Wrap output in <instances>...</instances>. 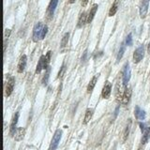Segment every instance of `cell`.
Wrapping results in <instances>:
<instances>
[{"label": "cell", "instance_id": "cell-1", "mask_svg": "<svg viewBox=\"0 0 150 150\" xmlns=\"http://www.w3.org/2000/svg\"><path fill=\"white\" fill-rule=\"evenodd\" d=\"M51 57H52V52L49 51L47 52V54L45 56H42L40 58L39 60V63L37 65V68H36V74L38 73H40V71L42 70H47L49 68V64H50V61H51Z\"/></svg>", "mask_w": 150, "mask_h": 150}, {"label": "cell", "instance_id": "cell-2", "mask_svg": "<svg viewBox=\"0 0 150 150\" xmlns=\"http://www.w3.org/2000/svg\"><path fill=\"white\" fill-rule=\"evenodd\" d=\"M61 136H62V131H61V129H56L54 136H53V139H52V142H51L49 150H56L57 146H58V145H59L60 140H61Z\"/></svg>", "mask_w": 150, "mask_h": 150}, {"label": "cell", "instance_id": "cell-3", "mask_svg": "<svg viewBox=\"0 0 150 150\" xmlns=\"http://www.w3.org/2000/svg\"><path fill=\"white\" fill-rule=\"evenodd\" d=\"M144 56H145V46L141 45L134 51V53H133V62L135 64L141 62V61L143 60V58H144Z\"/></svg>", "mask_w": 150, "mask_h": 150}, {"label": "cell", "instance_id": "cell-4", "mask_svg": "<svg viewBox=\"0 0 150 150\" xmlns=\"http://www.w3.org/2000/svg\"><path fill=\"white\" fill-rule=\"evenodd\" d=\"M14 86H15V78L13 76H9V79L6 84V88H5L6 97L11 96L13 89H14Z\"/></svg>", "mask_w": 150, "mask_h": 150}, {"label": "cell", "instance_id": "cell-5", "mask_svg": "<svg viewBox=\"0 0 150 150\" xmlns=\"http://www.w3.org/2000/svg\"><path fill=\"white\" fill-rule=\"evenodd\" d=\"M44 25L42 23H38L37 25L34 26V29H33V40L35 42H39L40 40V35H42V28H43Z\"/></svg>", "mask_w": 150, "mask_h": 150}, {"label": "cell", "instance_id": "cell-6", "mask_svg": "<svg viewBox=\"0 0 150 150\" xmlns=\"http://www.w3.org/2000/svg\"><path fill=\"white\" fill-rule=\"evenodd\" d=\"M111 93H112V83L111 82L107 81L105 83L103 88H102V91H101V97L107 100V98H110L111 96Z\"/></svg>", "mask_w": 150, "mask_h": 150}, {"label": "cell", "instance_id": "cell-7", "mask_svg": "<svg viewBox=\"0 0 150 150\" xmlns=\"http://www.w3.org/2000/svg\"><path fill=\"white\" fill-rule=\"evenodd\" d=\"M149 2H150V0H143L142 4L140 6V16H141V18L143 19L145 18L146 14H147Z\"/></svg>", "mask_w": 150, "mask_h": 150}, {"label": "cell", "instance_id": "cell-8", "mask_svg": "<svg viewBox=\"0 0 150 150\" xmlns=\"http://www.w3.org/2000/svg\"><path fill=\"white\" fill-rule=\"evenodd\" d=\"M129 79H131V68H129V64L128 62L126 63L123 70V84L125 86H127Z\"/></svg>", "mask_w": 150, "mask_h": 150}, {"label": "cell", "instance_id": "cell-9", "mask_svg": "<svg viewBox=\"0 0 150 150\" xmlns=\"http://www.w3.org/2000/svg\"><path fill=\"white\" fill-rule=\"evenodd\" d=\"M19 115L20 114L18 112L13 115V118H12V121H11V129H9V134L11 136H14L15 134V131H16V126L17 123H18V119H19Z\"/></svg>", "mask_w": 150, "mask_h": 150}, {"label": "cell", "instance_id": "cell-10", "mask_svg": "<svg viewBox=\"0 0 150 150\" xmlns=\"http://www.w3.org/2000/svg\"><path fill=\"white\" fill-rule=\"evenodd\" d=\"M127 86H121V84H117V90H115V98H117V100L118 102H121L122 101V98H123V95H124V92Z\"/></svg>", "mask_w": 150, "mask_h": 150}, {"label": "cell", "instance_id": "cell-11", "mask_svg": "<svg viewBox=\"0 0 150 150\" xmlns=\"http://www.w3.org/2000/svg\"><path fill=\"white\" fill-rule=\"evenodd\" d=\"M57 4H58V0H51L49 7H48V9H47V15H48L49 19H51L53 17Z\"/></svg>", "mask_w": 150, "mask_h": 150}, {"label": "cell", "instance_id": "cell-12", "mask_svg": "<svg viewBox=\"0 0 150 150\" xmlns=\"http://www.w3.org/2000/svg\"><path fill=\"white\" fill-rule=\"evenodd\" d=\"M26 64H27V56L25 54H23L18 63V72L19 73H22L23 71L25 70Z\"/></svg>", "mask_w": 150, "mask_h": 150}, {"label": "cell", "instance_id": "cell-13", "mask_svg": "<svg viewBox=\"0 0 150 150\" xmlns=\"http://www.w3.org/2000/svg\"><path fill=\"white\" fill-rule=\"evenodd\" d=\"M134 115L136 119H138V120H145V117H146V114L145 112L141 109L139 106H135V109H134Z\"/></svg>", "mask_w": 150, "mask_h": 150}, {"label": "cell", "instance_id": "cell-14", "mask_svg": "<svg viewBox=\"0 0 150 150\" xmlns=\"http://www.w3.org/2000/svg\"><path fill=\"white\" fill-rule=\"evenodd\" d=\"M131 89L129 87H126L123 98H122L121 103L124 104V105H127L129 102V100H131Z\"/></svg>", "mask_w": 150, "mask_h": 150}, {"label": "cell", "instance_id": "cell-15", "mask_svg": "<svg viewBox=\"0 0 150 150\" xmlns=\"http://www.w3.org/2000/svg\"><path fill=\"white\" fill-rule=\"evenodd\" d=\"M25 128H23V127L18 128V129H16L15 134H14L15 141H17V142L22 141V140L23 139V137H25Z\"/></svg>", "mask_w": 150, "mask_h": 150}, {"label": "cell", "instance_id": "cell-16", "mask_svg": "<svg viewBox=\"0 0 150 150\" xmlns=\"http://www.w3.org/2000/svg\"><path fill=\"white\" fill-rule=\"evenodd\" d=\"M98 4H94L93 6H92V8L90 9V11H89V12H88V15H87V23H90L92 21H93L94 17H95V15H96V12L98 11Z\"/></svg>", "mask_w": 150, "mask_h": 150}, {"label": "cell", "instance_id": "cell-17", "mask_svg": "<svg viewBox=\"0 0 150 150\" xmlns=\"http://www.w3.org/2000/svg\"><path fill=\"white\" fill-rule=\"evenodd\" d=\"M119 2H120V0H115L114 3H112L110 11H109V16L110 17L115 16V13L117 12L118 8H119Z\"/></svg>", "mask_w": 150, "mask_h": 150}, {"label": "cell", "instance_id": "cell-18", "mask_svg": "<svg viewBox=\"0 0 150 150\" xmlns=\"http://www.w3.org/2000/svg\"><path fill=\"white\" fill-rule=\"evenodd\" d=\"M86 23H87V15H86V12L84 11L80 15V18H79V20H78L77 27H78V28H82V27L86 25Z\"/></svg>", "mask_w": 150, "mask_h": 150}, {"label": "cell", "instance_id": "cell-19", "mask_svg": "<svg viewBox=\"0 0 150 150\" xmlns=\"http://www.w3.org/2000/svg\"><path fill=\"white\" fill-rule=\"evenodd\" d=\"M98 75H100V74H96L91 79V81L89 82V84H88V86H87V92H88V93H90V92L93 91L94 87H95V86H96V84H97V82H98Z\"/></svg>", "mask_w": 150, "mask_h": 150}, {"label": "cell", "instance_id": "cell-20", "mask_svg": "<svg viewBox=\"0 0 150 150\" xmlns=\"http://www.w3.org/2000/svg\"><path fill=\"white\" fill-rule=\"evenodd\" d=\"M93 114H94V110L91 108H87L86 111V115H84V124L86 125L88 122H89L91 119H92V117H93Z\"/></svg>", "mask_w": 150, "mask_h": 150}, {"label": "cell", "instance_id": "cell-21", "mask_svg": "<svg viewBox=\"0 0 150 150\" xmlns=\"http://www.w3.org/2000/svg\"><path fill=\"white\" fill-rule=\"evenodd\" d=\"M150 138V127L146 128L145 131L143 132V138H142V144L145 145L147 143L148 139Z\"/></svg>", "mask_w": 150, "mask_h": 150}, {"label": "cell", "instance_id": "cell-22", "mask_svg": "<svg viewBox=\"0 0 150 150\" xmlns=\"http://www.w3.org/2000/svg\"><path fill=\"white\" fill-rule=\"evenodd\" d=\"M131 119H129V124L127 125V127H126L125 131L123 132V138H122V142L125 143L127 141V139L129 137V131H131Z\"/></svg>", "mask_w": 150, "mask_h": 150}, {"label": "cell", "instance_id": "cell-23", "mask_svg": "<svg viewBox=\"0 0 150 150\" xmlns=\"http://www.w3.org/2000/svg\"><path fill=\"white\" fill-rule=\"evenodd\" d=\"M69 40H70V33L67 32L64 34L62 40H61V48L64 49L65 47H67L68 43H69Z\"/></svg>", "mask_w": 150, "mask_h": 150}, {"label": "cell", "instance_id": "cell-24", "mask_svg": "<svg viewBox=\"0 0 150 150\" xmlns=\"http://www.w3.org/2000/svg\"><path fill=\"white\" fill-rule=\"evenodd\" d=\"M50 72H51V68L49 66V68L47 70H45V74L42 78V84L43 86H47L48 84V81H49V78H50Z\"/></svg>", "mask_w": 150, "mask_h": 150}, {"label": "cell", "instance_id": "cell-25", "mask_svg": "<svg viewBox=\"0 0 150 150\" xmlns=\"http://www.w3.org/2000/svg\"><path fill=\"white\" fill-rule=\"evenodd\" d=\"M125 42H123L121 44V46H120V49H119V51H118V54H117V61H119V60H121V58L123 57V56H124V53H125V50H126V45H125Z\"/></svg>", "mask_w": 150, "mask_h": 150}, {"label": "cell", "instance_id": "cell-26", "mask_svg": "<svg viewBox=\"0 0 150 150\" xmlns=\"http://www.w3.org/2000/svg\"><path fill=\"white\" fill-rule=\"evenodd\" d=\"M66 70H67L66 65L63 64L62 67L60 68V70H59V72H58V75H57V78H62L64 76L65 72H66Z\"/></svg>", "mask_w": 150, "mask_h": 150}, {"label": "cell", "instance_id": "cell-27", "mask_svg": "<svg viewBox=\"0 0 150 150\" xmlns=\"http://www.w3.org/2000/svg\"><path fill=\"white\" fill-rule=\"evenodd\" d=\"M126 45H128V46H131L132 45V34L131 33H129V35L127 36V38H126Z\"/></svg>", "mask_w": 150, "mask_h": 150}, {"label": "cell", "instance_id": "cell-28", "mask_svg": "<svg viewBox=\"0 0 150 150\" xmlns=\"http://www.w3.org/2000/svg\"><path fill=\"white\" fill-rule=\"evenodd\" d=\"M47 32H48V26H47L46 25H44L43 28H42V35H40V40H43L44 38L46 37Z\"/></svg>", "mask_w": 150, "mask_h": 150}, {"label": "cell", "instance_id": "cell-29", "mask_svg": "<svg viewBox=\"0 0 150 150\" xmlns=\"http://www.w3.org/2000/svg\"><path fill=\"white\" fill-rule=\"evenodd\" d=\"M139 127H140V129H141L142 133L145 131L146 128H147V127H146V125L145 123H143V122H140V123H139Z\"/></svg>", "mask_w": 150, "mask_h": 150}, {"label": "cell", "instance_id": "cell-30", "mask_svg": "<svg viewBox=\"0 0 150 150\" xmlns=\"http://www.w3.org/2000/svg\"><path fill=\"white\" fill-rule=\"evenodd\" d=\"M9 34H11V29H6L5 30V34H4V39L5 40H8Z\"/></svg>", "mask_w": 150, "mask_h": 150}, {"label": "cell", "instance_id": "cell-31", "mask_svg": "<svg viewBox=\"0 0 150 150\" xmlns=\"http://www.w3.org/2000/svg\"><path fill=\"white\" fill-rule=\"evenodd\" d=\"M86 56H87V50H86V51H84V52L83 56H82V61H86Z\"/></svg>", "mask_w": 150, "mask_h": 150}, {"label": "cell", "instance_id": "cell-32", "mask_svg": "<svg viewBox=\"0 0 150 150\" xmlns=\"http://www.w3.org/2000/svg\"><path fill=\"white\" fill-rule=\"evenodd\" d=\"M88 1H89V0H81V5L83 7H86Z\"/></svg>", "mask_w": 150, "mask_h": 150}, {"label": "cell", "instance_id": "cell-33", "mask_svg": "<svg viewBox=\"0 0 150 150\" xmlns=\"http://www.w3.org/2000/svg\"><path fill=\"white\" fill-rule=\"evenodd\" d=\"M75 1H76V0H68V2H69L70 4H73Z\"/></svg>", "mask_w": 150, "mask_h": 150}, {"label": "cell", "instance_id": "cell-34", "mask_svg": "<svg viewBox=\"0 0 150 150\" xmlns=\"http://www.w3.org/2000/svg\"><path fill=\"white\" fill-rule=\"evenodd\" d=\"M147 52L150 54V42L148 43V45H147Z\"/></svg>", "mask_w": 150, "mask_h": 150}]
</instances>
